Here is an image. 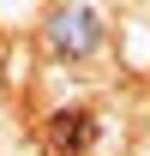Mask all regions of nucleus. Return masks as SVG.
Segmentation results:
<instances>
[{
	"label": "nucleus",
	"mask_w": 150,
	"mask_h": 156,
	"mask_svg": "<svg viewBox=\"0 0 150 156\" xmlns=\"http://www.w3.org/2000/svg\"><path fill=\"white\" fill-rule=\"evenodd\" d=\"M90 144H96L90 108H60V114L48 120V150H54V156H84Z\"/></svg>",
	"instance_id": "obj_1"
},
{
	"label": "nucleus",
	"mask_w": 150,
	"mask_h": 156,
	"mask_svg": "<svg viewBox=\"0 0 150 156\" xmlns=\"http://www.w3.org/2000/svg\"><path fill=\"white\" fill-rule=\"evenodd\" d=\"M96 36H102V30H96V12H90V6H78V12H60V18H54V48H60V54H90Z\"/></svg>",
	"instance_id": "obj_2"
}]
</instances>
